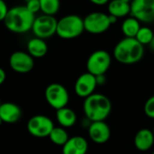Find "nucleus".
<instances>
[{"label":"nucleus","instance_id":"obj_1","mask_svg":"<svg viewBox=\"0 0 154 154\" xmlns=\"http://www.w3.org/2000/svg\"><path fill=\"white\" fill-rule=\"evenodd\" d=\"M83 109L85 116L90 122H102L109 117L112 105L111 100L106 95L94 93L85 99Z\"/></svg>","mask_w":154,"mask_h":154},{"label":"nucleus","instance_id":"obj_2","mask_svg":"<svg viewBox=\"0 0 154 154\" xmlns=\"http://www.w3.org/2000/svg\"><path fill=\"white\" fill-rule=\"evenodd\" d=\"M114 59L122 64H134L140 62L144 55V46L135 38L124 37L113 48Z\"/></svg>","mask_w":154,"mask_h":154},{"label":"nucleus","instance_id":"obj_3","mask_svg":"<svg viewBox=\"0 0 154 154\" xmlns=\"http://www.w3.org/2000/svg\"><path fill=\"white\" fill-rule=\"evenodd\" d=\"M35 19V15L31 13L26 6H17L9 9L4 24L12 33L25 34L32 30Z\"/></svg>","mask_w":154,"mask_h":154},{"label":"nucleus","instance_id":"obj_4","mask_svg":"<svg viewBox=\"0 0 154 154\" xmlns=\"http://www.w3.org/2000/svg\"><path fill=\"white\" fill-rule=\"evenodd\" d=\"M84 18L77 15H67L57 22L56 35L64 40L79 37L85 32Z\"/></svg>","mask_w":154,"mask_h":154},{"label":"nucleus","instance_id":"obj_5","mask_svg":"<svg viewBox=\"0 0 154 154\" xmlns=\"http://www.w3.org/2000/svg\"><path fill=\"white\" fill-rule=\"evenodd\" d=\"M112 64V55L105 50L93 52L86 62L87 72L94 76L105 75Z\"/></svg>","mask_w":154,"mask_h":154},{"label":"nucleus","instance_id":"obj_6","mask_svg":"<svg viewBox=\"0 0 154 154\" xmlns=\"http://www.w3.org/2000/svg\"><path fill=\"white\" fill-rule=\"evenodd\" d=\"M45 98L46 103L54 110L67 107L70 95L67 89L61 84H50L45 91Z\"/></svg>","mask_w":154,"mask_h":154},{"label":"nucleus","instance_id":"obj_7","mask_svg":"<svg viewBox=\"0 0 154 154\" xmlns=\"http://www.w3.org/2000/svg\"><path fill=\"white\" fill-rule=\"evenodd\" d=\"M85 30L92 35H100L106 32L112 26L108 14L92 12L84 18Z\"/></svg>","mask_w":154,"mask_h":154},{"label":"nucleus","instance_id":"obj_8","mask_svg":"<svg viewBox=\"0 0 154 154\" xmlns=\"http://www.w3.org/2000/svg\"><path fill=\"white\" fill-rule=\"evenodd\" d=\"M57 22L58 20L53 16L41 15L39 17H35L32 32L35 37L41 39H47L56 35L57 29Z\"/></svg>","mask_w":154,"mask_h":154},{"label":"nucleus","instance_id":"obj_9","mask_svg":"<svg viewBox=\"0 0 154 154\" xmlns=\"http://www.w3.org/2000/svg\"><path fill=\"white\" fill-rule=\"evenodd\" d=\"M131 17L144 24L154 22V0H131Z\"/></svg>","mask_w":154,"mask_h":154},{"label":"nucleus","instance_id":"obj_10","mask_svg":"<svg viewBox=\"0 0 154 154\" xmlns=\"http://www.w3.org/2000/svg\"><path fill=\"white\" fill-rule=\"evenodd\" d=\"M54 122L46 115L38 114L31 117L27 122L28 132L36 138L49 137L51 131L54 128Z\"/></svg>","mask_w":154,"mask_h":154},{"label":"nucleus","instance_id":"obj_11","mask_svg":"<svg viewBox=\"0 0 154 154\" xmlns=\"http://www.w3.org/2000/svg\"><path fill=\"white\" fill-rule=\"evenodd\" d=\"M97 86L96 76L86 72L82 73L76 79L74 84V92L78 97L85 99L95 93Z\"/></svg>","mask_w":154,"mask_h":154},{"label":"nucleus","instance_id":"obj_12","mask_svg":"<svg viewBox=\"0 0 154 154\" xmlns=\"http://www.w3.org/2000/svg\"><path fill=\"white\" fill-rule=\"evenodd\" d=\"M10 68L18 73H27L35 66L34 58L24 51H16L9 57Z\"/></svg>","mask_w":154,"mask_h":154},{"label":"nucleus","instance_id":"obj_13","mask_svg":"<svg viewBox=\"0 0 154 154\" xmlns=\"http://www.w3.org/2000/svg\"><path fill=\"white\" fill-rule=\"evenodd\" d=\"M111 128L105 121L92 122L88 125V135L94 143L103 144L107 142L111 138Z\"/></svg>","mask_w":154,"mask_h":154},{"label":"nucleus","instance_id":"obj_14","mask_svg":"<svg viewBox=\"0 0 154 154\" xmlns=\"http://www.w3.org/2000/svg\"><path fill=\"white\" fill-rule=\"evenodd\" d=\"M88 141L83 136L70 137L67 142L62 147L63 154H86L88 151Z\"/></svg>","mask_w":154,"mask_h":154},{"label":"nucleus","instance_id":"obj_15","mask_svg":"<svg viewBox=\"0 0 154 154\" xmlns=\"http://www.w3.org/2000/svg\"><path fill=\"white\" fill-rule=\"evenodd\" d=\"M22 116L21 108L11 102H7L0 105V117L6 123H15Z\"/></svg>","mask_w":154,"mask_h":154},{"label":"nucleus","instance_id":"obj_16","mask_svg":"<svg viewBox=\"0 0 154 154\" xmlns=\"http://www.w3.org/2000/svg\"><path fill=\"white\" fill-rule=\"evenodd\" d=\"M134 146L140 151H147L154 144V134L152 130L143 128L139 130L134 136Z\"/></svg>","mask_w":154,"mask_h":154},{"label":"nucleus","instance_id":"obj_17","mask_svg":"<svg viewBox=\"0 0 154 154\" xmlns=\"http://www.w3.org/2000/svg\"><path fill=\"white\" fill-rule=\"evenodd\" d=\"M55 118L59 125L64 129L74 126L77 122V115L75 112L69 107L57 110L55 112Z\"/></svg>","mask_w":154,"mask_h":154},{"label":"nucleus","instance_id":"obj_18","mask_svg":"<svg viewBox=\"0 0 154 154\" xmlns=\"http://www.w3.org/2000/svg\"><path fill=\"white\" fill-rule=\"evenodd\" d=\"M108 14L117 18L126 17L131 15V3L122 0H111L107 7Z\"/></svg>","mask_w":154,"mask_h":154},{"label":"nucleus","instance_id":"obj_19","mask_svg":"<svg viewBox=\"0 0 154 154\" xmlns=\"http://www.w3.org/2000/svg\"><path fill=\"white\" fill-rule=\"evenodd\" d=\"M27 53L33 58H42L48 52V46L44 39L34 37L27 43Z\"/></svg>","mask_w":154,"mask_h":154},{"label":"nucleus","instance_id":"obj_20","mask_svg":"<svg viewBox=\"0 0 154 154\" xmlns=\"http://www.w3.org/2000/svg\"><path fill=\"white\" fill-rule=\"evenodd\" d=\"M140 27L141 25L139 20H137L133 17H129L122 21L121 26V30L125 37L135 38Z\"/></svg>","mask_w":154,"mask_h":154},{"label":"nucleus","instance_id":"obj_21","mask_svg":"<svg viewBox=\"0 0 154 154\" xmlns=\"http://www.w3.org/2000/svg\"><path fill=\"white\" fill-rule=\"evenodd\" d=\"M48 138L54 144L63 147L67 142V140H69L70 137H69V134L66 131V130L64 128L59 126V127H54L53 129V131H51Z\"/></svg>","mask_w":154,"mask_h":154},{"label":"nucleus","instance_id":"obj_22","mask_svg":"<svg viewBox=\"0 0 154 154\" xmlns=\"http://www.w3.org/2000/svg\"><path fill=\"white\" fill-rule=\"evenodd\" d=\"M39 2L41 12L44 15L54 17L60 9V0H39Z\"/></svg>","mask_w":154,"mask_h":154},{"label":"nucleus","instance_id":"obj_23","mask_svg":"<svg viewBox=\"0 0 154 154\" xmlns=\"http://www.w3.org/2000/svg\"><path fill=\"white\" fill-rule=\"evenodd\" d=\"M153 37H154V32L152 31L151 28L148 26H141L137 35L135 36V39L144 46V45H149L152 41Z\"/></svg>","mask_w":154,"mask_h":154},{"label":"nucleus","instance_id":"obj_24","mask_svg":"<svg viewBox=\"0 0 154 154\" xmlns=\"http://www.w3.org/2000/svg\"><path fill=\"white\" fill-rule=\"evenodd\" d=\"M144 113L149 119L154 120V95L150 96L144 103Z\"/></svg>","mask_w":154,"mask_h":154},{"label":"nucleus","instance_id":"obj_25","mask_svg":"<svg viewBox=\"0 0 154 154\" xmlns=\"http://www.w3.org/2000/svg\"><path fill=\"white\" fill-rule=\"evenodd\" d=\"M26 7L34 15H35L37 12L41 11V7H40L39 0H27Z\"/></svg>","mask_w":154,"mask_h":154},{"label":"nucleus","instance_id":"obj_26","mask_svg":"<svg viewBox=\"0 0 154 154\" xmlns=\"http://www.w3.org/2000/svg\"><path fill=\"white\" fill-rule=\"evenodd\" d=\"M9 11V8H8L7 3L4 1V0H0V22H4V20L6 19L8 13Z\"/></svg>","mask_w":154,"mask_h":154},{"label":"nucleus","instance_id":"obj_27","mask_svg":"<svg viewBox=\"0 0 154 154\" xmlns=\"http://www.w3.org/2000/svg\"><path fill=\"white\" fill-rule=\"evenodd\" d=\"M88 1L96 6H104V5H108V3L111 0H88Z\"/></svg>","mask_w":154,"mask_h":154},{"label":"nucleus","instance_id":"obj_28","mask_svg":"<svg viewBox=\"0 0 154 154\" xmlns=\"http://www.w3.org/2000/svg\"><path fill=\"white\" fill-rule=\"evenodd\" d=\"M6 78H7V73H6V71L0 67V85H2L5 81H6Z\"/></svg>","mask_w":154,"mask_h":154},{"label":"nucleus","instance_id":"obj_29","mask_svg":"<svg viewBox=\"0 0 154 154\" xmlns=\"http://www.w3.org/2000/svg\"><path fill=\"white\" fill-rule=\"evenodd\" d=\"M105 75H99V76H96V81H97V85H103L105 83Z\"/></svg>","mask_w":154,"mask_h":154},{"label":"nucleus","instance_id":"obj_30","mask_svg":"<svg viewBox=\"0 0 154 154\" xmlns=\"http://www.w3.org/2000/svg\"><path fill=\"white\" fill-rule=\"evenodd\" d=\"M108 15H109V14H108ZM109 17H110V22H111V24H112V25H114V24L117 22L118 18L115 17H113V16H111V15H109Z\"/></svg>","mask_w":154,"mask_h":154},{"label":"nucleus","instance_id":"obj_31","mask_svg":"<svg viewBox=\"0 0 154 154\" xmlns=\"http://www.w3.org/2000/svg\"><path fill=\"white\" fill-rule=\"evenodd\" d=\"M149 49H150L151 51H153V52H154V37H153L152 41L150 42V44L149 45Z\"/></svg>","mask_w":154,"mask_h":154},{"label":"nucleus","instance_id":"obj_32","mask_svg":"<svg viewBox=\"0 0 154 154\" xmlns=\"http://www.w3.org/2000/svg\"><path fill=\"white\" fill-rule=\"evenodd\" d=\"M3 122H3V120L1 119V117H0V126H1V124H2Z\"/></svg>","mask_w":154,"mask_h":154},{"label":"nucleus","instance_id":"obj_33","mask_svg":"<svg viewBox=\"0 0 154 154\" xmlns=\"http://www.w3.org/2000/svg\"><path fill=\"white\" fill-rule=\"evenodd\" d=\"M122 1H125V2H128V3H131V0H122Z\"/></svg>","mask_w":154,"mask_h":154},{"label":"nucleus","instance_id":"obj_34","mask_svg":"<svg viewBox=\"0 0 154 154\" xmlns=\"http://www.w3.org/2000/svg\"><path fill=\"white\" fill-rule=\"evenodd\" d=\"M152 132H153V134H154V127H153V129H152Z\"/></svg>","mask_w":154,"mask_h":154},{"label":"nucleus","instance_id":"obj_35","mask_svg":"<svg viewBox=\"0 0 154 154\" xmlns=\"http://www.w3.org/2000/svg\"><path fill=\"white\" fill-rule=\"evenodd\" d=\"M151 154H154V151H153V152H152V153H151Z\"/></svg>","mask_w":154,"mask_h":154},{"label":"nucleus","instance_id":"obj_36","mask_svg":"<svg viewBox=\"0 0 154 154\" xmlns=\"http://www.w3.org/2000/svg\"><path fill=\"white\" fill-rule=\"evenodd\" d=\"M0 105H1V102H0Z\"/></svg>","mask_w":154,"mask_h":154}]
</instances>
